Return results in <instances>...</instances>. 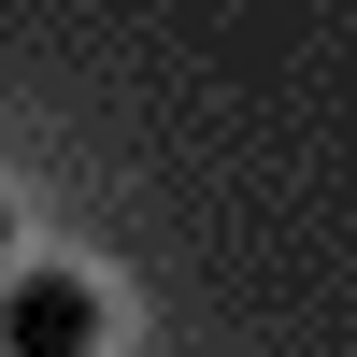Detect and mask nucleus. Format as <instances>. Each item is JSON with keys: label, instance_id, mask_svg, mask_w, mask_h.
<instances>
[{"label": "nucleus", "instance_id": "1", "mask_svg": "<svg viewBox=\"0 0 357 357\" xmlns=\"http://www.w3.org/2000/svg\"><path fill=\"white\" fill-rule=\"evenodd\" d=\"M0 357H100V286L86 272H15L0 286Z\"/></svg>", "mask_w": 357, "mask_h": 357}, {"label": "nucleus", "instance_id": "2", "mask_svg": "<svg viewBox=\"0 0 357 357\" xmlns=\"http://www.w3.org/2000/svg\"><path fill=\"white\" fill-rule=\"evenodd\" d=\"M0 257H15V215H0Z\"/></svg>", "mask_w": 357, "mask_h": 357}]
</instances>
